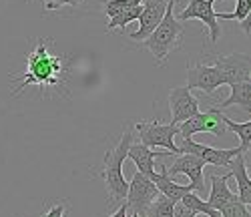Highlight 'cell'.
Segmentation results:
<instances>
[{
	"label": "cell",
	"mask_w": 251,
	"mask_h": 217,
	"mask_svg": "<svg viewBox=\"0 0 251 217\" xmlns=\"http://www.w3.org/2000/svg\"><path fill=\"white\" fill-rule=\"evenodd\" d=\"M167 0H143V12L139 16V28L131 32V40L143 42L151 36V32L159 27V23L165 16Z\"/></svg>",
	"instance_id": "obj_12"
},
{
	"label": "cell",
	"mask_w": 251,
	"mask_h": 217,
	"mask_svg": "<svg viewBox=\"0 0 251 217\" xmlns=\"http://www.w3.org/2000/svg\"><path fill=\"white\" fill-rule=\"evenodd\" d=\"M167 155H171L169 151H165V153H159V151H153L149 149L147 145H143V143H133L129 147V159L137 165V171L143 173V175H147L149 179L155 175V159L157 157H167Z\"/></svg>",
	"instance_id": "obj_15"
},
{
	"label": "cell",
	"mask_w": 251,
	"mask_h": 217,
	"mask_svg": "<svg viewBox=\"0 0 251 217\" xmlns=\"http://www.w3.org/2000/svg\"><path fill=\"white\" fill-rule=\"evenodd\" d=\"M239 27L243 28L245 34H251V10H249V14L245 16V20H241V23H239Z\"/></svg>",
	"instance_id": "obj_29"
},
{
	"label": "cell",
	"mask_w": 251,
	"mask_h": 217,
	"mask_svg": "<svg viewBox=\"0 0 251 217\" xmlns=\"http://www.w3.org/2000/svg\"><path fill=\"white\" fill-rule=\"evenodd\" d=\"M151 181L157 185V189H159L161 195L169 197V199L175 201V203L181 201V197H183L185 193L193 191L191 185H179V183H175L169 175H167V167H163V173H155V175L151 177Z\"/></svg>",
	"instance_id": "obj_17"
},
{
	"label": "cell",
	"mask_w": 251,
	"mask_h": 217,
	"mask_svg": "<svg viewBox=\"0 0 251 217\" xmlns=\"http://www.w3.org/2000/svg\"><path fill=\"white\" fill-rule=\"evenodd\" d=\"M133 145V129L127 127L123 131V137L119 145L111 151H107L104 155V169H102V179L104 187L109 193V203H121L123 199H127L129 191V181L123 175V163L129 155V147Z\"/></svg>",
	"instance_id": "obj_2"
},
{
	"label": "cell",
	"mask_w": 251,
	"mask_h": 217,
	"mask_svg": "<svg viewBox=\"0 0 251 217\" xmlns=\"http://www.w3.org/2000/svg\"><path fill=\"white\" fill-rule=\"evenodd\" d=\"M213 67L221 73L223 84H237L251 81V54L231 53L225 56H215Z\"/></svg>",
	"instance_id": "obj_7"
},
{
	"label": "cell",
	"mask_w": 251,
	"mask_h": 217,
	"mask_svg": "<svg viewBox=\"0 0 251 217\" xmlns=\"http://www.w3.org/2000/svg\"><path fill=\"white\" fill-rule=\"evenodd\" d=\"M169 107L173 115L171 119L173 125H179L199 113V101L187 86H175V89L169 91Z\"/></svg>",
	"instance_id": "obj_13"
},
{
	"label": "cell",
	"mask_w": 251,
	"mask_h": 217,
	"mask_svg": "<svg viewBox=\"0 0 251 217\" xmlns=\"http://www.w3.org/2000/svg\"><path fill=\"white\" fill-rule=\"evenodd\" d=\"M227 107H241L243 111L251 113V81L231 84V95H229L217 108L223 111Z\"/></svg>",
	"instance_id": "obj_18"
},
{
	"label": "cell",
	"mask_w": 251,
	"mask_h": 217,
	"mask_svg": "<svg viewBox=\"0 0 251 217\" xmlns=\"http://www.w3.org/2000/svg\"><path fill=\"white\" fill-rule=\"evenodd\" d=\"M179 203H183L187 209H191L193 213H201V215H207V217H221V213H219L217 209H213L207 201H203L195 191L185 193Z\"/></svg>",
	"instance_id": "obj_19"
},
{
	"label": "cell",
	"mask_w": 251,
	"mask_h": 217,
	"mask_svg": "<svg viewBox=\"0 0 251 217\" xmlns=\"http://www.w3.org/2000/svg\"><path fill=\"white\" fill-rule=\"evenodd\" d=\"M143 4V0H102V8H104V14H107L109 18L129 10V8H135Z\"/></svg>",
	"instance_id": "obj_23"
},
{
	"label": "cell",
	"mask_w": 251,
	"mask_h": 217,
	"mask_svg": "<svg viewBox=\"0 0 251 217\" xmlns=\"http://www.w3.org/2000/svg\"><path fill=\"white\" fill-rule=\"evenodd\" d=\"M187 89L191 91H201L205 95H213L219 86H223V79L221 73L213 67V64H191L187 69Z\"/></svg>",
	"instance_id": "obj_10"
},
{
	"label": "cell",
	"mask_w": 251,
	"mask_h": 217,
	"mask_svg": "<svg viewBox=\"0 0 251 217\" xmlns=\"http://www.w3.org/2000/svg\"><path fill=\"white\" fill-rule=\"evenodd\" d=\"M231 177L237 181V197L241 203H245L247 207L251 205V177L247 175V169L243 165V157L237 155L235 159H231V163L227 165Z\"/></svg>",
	"instance_id": "obj_16"
},
{
	"label": "cell",
	"mask_w": 251,
	"mask_h": 217,
	"mask_svg": "<svg viewBox=\"0 0 251 217\" xmlns=\"http://www.w3.org/2000/svg\"><path fill=\"white\" fill-rule=\"evenodd\" d=\"M137 133H139V139L143 145H147L149 149H155V147H161L165 151H169L171 155H179V147L175 143V137L179 135V125H163L159 121H143V123H137L135 125Z\"/></svg>",
	"instance_id": "obj_4"
},
{
	"label": "cell",
	"mask_w": 251,
	"mask_h": 217,
	"mask_svg": "<svg viewBox=\"0 0 251 217\" xmlns=\"http://www.w3.org/2000/svg\"><path fill=\"white\" fill-rule=\"evenodd\" d=\"M229 177H231V173H229V169L225 173H213L211 177H209V181H211V189H209V199L207 203L211 205L213 209H217L221 213V209L227 205V203H231L235 197H237V193H233L231 189H229L227 181Z\"/></svg>",
	"instance_id": "obj_14"
},
{
	"label": "cell",
	"mask_w": 251,
	"mask_h": 217,
	"mask_svg": "<svg viewBox=\"0 0 251 217\" xmlns=\"http://www.w3.org/2000/svg\"><path fill=\"white\" fill-rule=\"evenodd\" d=\"M241 157H243V165H245V169H247V175L251 177V145L243 151Z\"/></svg>",
	"instance_id": "obj_28"
},
{
	"label": "cell",
	"mask_w": 251,
	"mask_h": 217,
	"mask_svg": "<svg viewBox=\"0 0 251 217\" xmlns=\"http://www.w3.org/2000/svg\"><path fill=\"white\" fill-rule=\"evenodd\" d=\"M131 217H145V215H139V213H133Z\"/></svg>",
	"instance_id": "obj_31"
},
{
	"label": "cell",
	"mask_w": 251,
	"mask_h": 217,
	"mask_svg": "<svg viewBox=\"0 0 251 217\" xmlns=\"http://www.w3.org/2000/svg\"><path fill=\"white\" fill-rule=\"evenodd\" d=\"M159 195V189L157 185L143 173H135L133 179L129 181V191H127V207L133 209V213H139V215H145L147 207L157 199Z\"/></svg>",
	"instance_id": "obj_8"
},
{
	"label": "cell",
	"mask_w": 251,
	"mask_h": 217,
	"mask_svg": "<svg viewBox=\"0 0 251 217\" xmlns=\"http://www.w3.org/2000/svg\"><path fill=\"white\" fill-rule=\"evenodd\" d=\"M141 12H143V4H139V6H135V8H129V10H125V12L117 14V16H113V18L109 20V25H107V32L117 30V28H125L127 25H131L133 20H139Z\"/></svg>",
	"instance_id": "obj_22"
},
{
	"label": "cell",
	"mask_w": 251,
	"mask_h": 217,
	"mask_svg": "<svg viewBox=\"0 0 251 217\" xmlns=\"http://www.w3.org/2000/svg\"><path fill=\"white\" fill-rule=\"evenodd\" d=\"M227 127L223 123V111H219L217 107H211L207 111H199L197 115H193L191 119L183 121V125H179V135L183 139H193L195 133H211V135H225Z\"/></svg>",
	"instance_id": "obj_6"
},
{
	"label": "cell",
	"mask_w": 251,
	"mask_h": 217,
	"mask_svg": "<svg viewBox=\"0 0 251 217\" xmlns=\"http://www.w3.org/2000/svg\"><path fill=\"white\" fill-rule=\"evenodd\" d=\"M62 73H65V64H62L60 56H54L49 53L47 40L40 38L38 47L34 53L28 54L26 62V73L23 75V82L14 89V95L18 97L26 86H56L62 81Z\"/></svg>",
	"instance_id": "obj_1"
},
{
	"label": "cell",
	"mask_w": 251,
	"mask_h": 217,
	"mask_svg": "<svg viewBox=\"0 0 251 217\" xmlns=\"http://www.w3.org/2000/svg\"><path fill=\"white\" fill-rule=\"evenodd\" d=\"M173 217H197V213H193L191 209H187L183 203H175Z\"/></svg>",
	"instance_id": "obj_26"
},
{
	"label": "cell",
	"mask_w": 251,
	"mask_h": 217,
	"mask_svg": "<svg viewBox=\"0 0 251 217\" xmlns=\"http://www.w3.org/2000/svg\"><path fill=\"white\" fill-rule=\"evenodd\" d=\"M127 209H129V207H127V203H121V205H119V209H117L113 215H109V217H127Z\"/></svg>",
	"instance_id": "obj_30"
},
{
	"label": "cell",
	"mask_w": 251,
	"mask_h": 217,
	"mask_svg": "<svg viewBox=\"0 0 251 217\" xmlns=\"http://www.w3.org/2000/svg\"><path fill=\"white\" fill-rule=\"evenodd\" d=\"M173 6H175V0H167V10H165L163 20L159 23V27L151 32V36L147 40H143V45L151 51V54L155 56V60L159 64L173 51H177L181 47L183 36H185L183 25L173 14Z\"/></svg>",
	"instance_id": "obj_3"
},
{
	"label": "cell",
	"mask_w": 251,
	"mask_h": 217,
	"mask_svg": "<svg viewBox=\"0 0 251 217\" xmlns=\"http://www.w3.org/2000/svg\"><path fill=\"white\" fill-rule=\"evenodd\" d=\"M177 147H179V155H195L205 165H213V167H227L231 163V159H235L237 155H241L245 151L241 145H237L233 149H215V147L197 143L193 139H183Z\"/></svg>",
	"instance_id": "obj_5"
},
{
	"label": "cell",
	"mask_w": 251,
	"mask_h": 217,
	"mask_svg": "<svg viewBox=\"0 0 251 217\" xmlns=\"http://www.w3.org/2000/svg\"><path fill=\"white\" fill-rule=\"evenodd\" d=\"M221 217H251V211L247 209L245 203L239 201V197H235L231 203H227L221 209Z\"/></svg>",
	"instance_id": "obj_24"
},
{
	"label": "cell",
	"mask_w": 251,
	"mask_h": 217,
	"mask_svg": "<svg viewBox=\"0 0 251 217\" xmlns=\"http://www.w3.org/2000/svg\"><path fill=\"white\" fill-rule=\"evenodd\" d=\"M173 209H175V201L159 193L157 199L145 211V217H173Z\"/></svg>",
	"instance_id": "obj_20"
},
{
	"label": "cell",
	"mask_w": 251,
	"mask_h": 217,
	"mask_svg": "<svg viewBox=\"0 0 251 217\" xmlns=\"http://www.w3.org/2000/svg\"><path fill=\"white\" fill-rule=\"evenodd\" d=\"M223 123H225V127L229 129V131H233L239 137V145L243 149H247L251 145V119L245 121V123H235L229 117H225V113H223Z\"/></svg>",
	"instance_id": "obj_21"
},
{
	"label": "cell",
	"mask_w": 251,
	"mask_h": 217,
	"mask_svg": "<svg viewBox=\"0 0 251 217\" xmlns=\"http://www.w3.org/2000/svg\"><path fill=\"white\" fill-rule=\"evenodd\" d=\"M65 211H67V205L65 203H58V205L50 207L43 217H65Z\"/></svg>",
	"instance_id": "obj_27"
},
{
	"label": "cell",
	"mask_w": 251,
	"mask_h": 217,
	"mask_svg": "<svg viewBox=\"0 0 251 217\" xmlns=\"http://www.w3.org/2000/svg\"><path fill=\"white\" fill-rule=\"evenodd\" d=\"M45 10H58L62 6H80L82 0H43Z\"/></svg>",
	"instance_id": "obj_25"
},
{
	"label": "cell",
	"mask_w": 251,
	"mask_h": 217,
	"mask_svg": "<svg viewBox=\"0 0 251 217\" xmlns=\"http://www.w3.org/2000/svg\"><path fill=\"white\" fill-rule=\"evenodd\" d=\"M203 173H205V163L195 157V155H175L173 165L167 169V175H169L173 181L179 175H187L189 177V185L191 189L197 193H201L205 189V179H203Z\"/></svg>",
	"instance_id": "obj_11"
},
{
	"label": "cell",
	"mask_w": 251,
	"mask_h": 217,
	"mask_svg": "<svg viewBox=\"0 0 251 217\" xmlns=\"http://www.w3.org/2000/svg\"><path fill=\"white\" fill-rule=\"evenodd\" d=\"M215 2L217 0H189V4L183 8V12H179V20H191L197 18L205 25V28L209 30V38L211 42H217L221 36V27L217 23V12H215Z\"/></svg>",
	"instance_id": "obj_9"
}]
</instances>
